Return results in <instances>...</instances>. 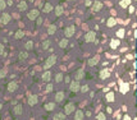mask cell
Wrapping results in <instances>:
<instances>
[{
    "instance_id": "1",
    "label": "cell",
    "mask_w": 137,
    "mask_h": 120,
    "mask_svg": "<svg viewBox=\"0 0 137 120\" xmlns=\"http://www.w3.org/2000/svg\"><path fill=\"white\" fill-rule=\"evenodd\" d=\"M55 61H56V56H55V55L49 56V58L46 59V61L44 63V68H45V69H49L50 66H53V65L55 64Z\"/></svg>"
},
{
    "instance_id": "2",
    "label": "cell",
    "mask_w": 137,
    "mask_h": 120,
    "mask_svg": "<svg viewBox=\"0 0 137 120\" xmlns=\"http://www.w3.org/2000/svg\"><path fill=\"white\" fill-rule=\"evenodd\" d=\"M39 14H40V12L37 10V9H32V10H29V12H28L27 17H28V19L33 20V19H36V18H39Z\"/></svg>"
},
{
    "instance_id": "3",
    "label": "cell",
    "mask_w": 137,
    "mask_h": 120,
    "mask_svg": "<svg viewBox=\"0 0 137 120\" xmlns=\"http://www.w3.org/2000/svg\"><path fill=\"white\" fill-rule=\"evenodd\" d=\"M95 39H96V33H95L94 31H88V32L85 35V40H86L87 42H92Z\"/></svg>"
},
{
    "instance_id": "4",
    "label": "cell",
    "mask_w": 137,
    "mask_h": 120,
    "mask_svg": "<svg viewBox=\"0 0 137 120\" xmlns=\"http://www.w3.org/2000/svg\"><path fill=\"white\" fill-rule=\"evenodd\" d=\"M69 88H71V91H72V92H78V91H80V88H81L80 82H78V80H73L72 83H71V86H69Z\"/></svg>"
},
{
    "instance_id": "5",
    "label": "cell",
    "mask_w": 137,
    "mask_h": 120,
    "mask_svg": "<svg viewBox=\"0 0 137 120\" xmlns=\"http://www.w3.org/2000/svg\"><path fill=\"white\" fill-rule=\"evenodd\" d=\"M73 110H74V105L72 102H69V103H67L65 106H64V114L65 115H69V114H72V112H73Z\"/></svg>"
},
{
    "instance_id": "6",
    "label": "cell",
    "mask_w": 137,
    "mask_h": 120,
    "mask_svg": "<svg viewBox=\"0 0 137 120\" xmlns=\"http://www.w3.org/2000/svg\"><path fill=\"white\" fill-rule=\"evenodd\" d=\"M0 18H1V23L3 24H8L9 22H10V16H9V13H3L1 16H0Z\"/></svg>"
},
{
    "instance_id": "7",
    "label": "cell",
    "mask_w": 137,
    "mask_h": 120,
    "mask_svg": "<svg viewBox=\"0 0 137 120\" xmlns=\"http://www.w3.org/2000/svg\"><path fill=\"white\" fill-rule=\"evenodd\" d=\"M74 27L73 26H69V27H67L65 29H64V33H65V37H72L73 35H74Z\"/></svg>"
},
{
    "instance_id": "8",
    "label": "cell",
    "mask_w": 137,
    "mask_h": 120,
    "mask_svg": "<svg viewBox=\"0 0 137 120\" xmlns=\"http://www.w3.org/2000/svg\"><path fill=\"white\" fill-rule=\"evenodd\" d=\"M83 77H85V72H83V69H78L74 73V79L76 80H81Z\"/></svg>"
},
{
    "instance_id": "9",
    "label": "cell",
    "mask_w": 137,
    "mask_h": 120,
    "mask_svg": "<svg viewBox=\"0 0 137 120\" xmlns=\"http://www.w3.org/2000/svg\"><path fill=\"white\" fill-rule=\"evenodd\" d=\"M18 88V84H17V82H14V80H12V82H9L8 83V91H16V89Z\"/></svg>"
},
{
    "instance_id": "10",
    "label": "cell",
    "mask_w": 137,
    "mask_h": 120,
    "mask_svg": "<svg viewBox=\"0 0 137 120\" xmlns=\"http://www.w3.org/2000/svg\"><path fill=\"white\" fill-rule=\"evenodd\" d=\"M63 99H64V92L63 91H59V92L55 93V101L56 102H62Z\"/></svg>"
},
{
    "instance_id": "11",
    "label": "cell",
    "mask_w": 137,
    "mask_h": 120,
    "mask_svg": "<svg viewBox=\"0 0 137 120\" xmlns=\"http://www.w3.org/2000/svg\"><path fill=\"white\" fill-rule=\"evenodd\" d=\"M128 91H129L128 83H123V82H120V92L122 93H127Z\"/></svg>"
},
{
    "instance_id": "12",
    "label": "cell",
    "mask_w": 137,
    "mask_h": 120,
    "mask_svg": "<svg viewBox=\"0 0 137 120\" xmlns=\"http://www.w3.org/2000/svg\"><path fill=\"white\" fill-rule=\"evenodd\" d=\"M37 103V96L36 95H32L28 97V105H31V106H33V105Z\"/></svg>"
},
{
    "instance_id": "13",
    "label": "cell",
    "mask_w": 137,
    "mask_h": 120,
    "mask_svg": "<svg viewBox=\"0 0 137 120\" xmlns=\"http://www.w3.org/2000/svg\"><path fill=\"white\" fill-rule=\"evenodd\" d=\"M103 8V4H101V1H99V0H96V1L94 3V5H92V9L95 10V12H99Z\"/></svg>"
},
{
    "instance_id": "14",
    "label": "cell",
    "mask_w": 137,
    "mask_h": 120,
    "mask_svg": "<svg viewBox=\"0 0 137 120\" xmlns=\"http://www.w3.org/2000/svg\"><path fill=\"white\" fill-rule=\"evenodd\" d=\"M53 120H65V114H63V112H56L54 115V118H53Z\"/></svg>"
},
{
    "instance_id": "15",
    "label": "cell",
    "mask_w": 137,
    "mask_h": 120,
    "mask_svg": "<svg viewBox=\"0 0 137 120\" xmlns=\"http://www.w3.org/2000/svg\"><path fill=\"white\" fill-rule=\"evenodd\" d=\"M41 78H42V80H44V82H49V80H50V78H51V73H50L49 70H46V72H45V73L42 74V77H41Z\"/></svg>"
},
{
    "instance_id": "16",
    "label": "cell",
    "mask_w": 137,
    "mask_h": 120,
    "mask_svg": "<svg viewBox=\"0 0 137 120\" xmlns=\"http://www.w3.org/2000/svg\"><path fill=\"white\" fill-rule=\"evenodd\" d=\"M13 111L16 115H21L22 111H23V107H22V105H16V107L13 109Z\"/></svg>"
},
{
    "instance_id": "17",
    "label": "cell",
    "mask_w": 137,
    "mask_h": 120,
    "mask_svg": "<svg viewBox=\"0 0 137 120\" xmlns=\"http://www.w3.org/2000/svg\"><path fill=\"white\" fill-rule=\"evenodd\" d=\"M83 119V111L82 110H77L74 114V120H82Z\"/></svg>"
},
{
    "instance_id": "18",
    "label": "cell",
    "mask_w": 137,
    "mask_h": 120,
    "mask_svg": "<svg viewBox=\"0 0 137 120\" xmlns=\"http://www.w3.org/2000/svg\"><path fill=\"white\" fill-rule=\"evenodd\" d=\"M53 9H54V8H53V5L50 3H46L44 5V13H50Z\"/></svg>"
},
{
    "instance_id": "19",
    "label": "cell",
    "mask_w": 137,
    "mask_h": 120,
    "mask_svg": "<svg viewBox=\"0 0 137 120\" xmlns=\"http://www.w3.org/2000/svg\"><path fill=\"white\" fill-rule=\"evenodd\" d=\"M97 63H99V56L91 58V59L88 60V65H90V66H94V65H96Z\"/></svg>"
},
{
    "instance_id": "20",
    "label": "cell",
    "mask_w": 137,
    "mask_h": 120,
    "mask_svg": "<svg viewBox=\"0 0 137 120\" xmlns=\"http://www.w3.org/2000/svg\"><path fill=\"white\" fill-rule=\"evenodd\" d=\"M109 76H110V73H109V70H108V69H103V70L100 72V78H103V79L108 78Z\"/></svg>"
},
{
    "instance_id": "21",
    "label": "cell",
    "mask_w": 137,
    "mask_h": 120,
    "mask_svg": "<svg viewBox=\"0 0 137 120\" xmlns=\"http://www.w3.org/2000/svg\"><path fill=\"white\" fill-rule=\"evenodd\" d=\"M106 24H108L109 27H114V26L117 24V19L113 18V17H110V18L108 19V22H106Z\"/></svg>"
},
{
    "instance_id": "22",
    "label": "cell",
    "mask_w": 137,
    "mask_h": 120,
    "mask_svg": "<svg viewBox=\"0 0 137 120\" xmlns=\"http://www.w3.org/2000/svg\"><path fill=\"white\" fill-rule=\"evenodd\" d=\"M54 109H55V103L54 102H49V103L45 105V110H48V111H53Z\"/></svg>"
},
{
    "instance_id": "23",
    "label": "cell",
    "mask_w": 137,
    "mask_h": 120,
    "mask_svg": "<svg viewBox=\"0 0 137 120\" xmlns=\"http://www.w3.org/2000/svg\"><path fill=\"white\" fill-rule=\"evenodd\" d=\"M119 43H120L119 40H111V42H110V47H111V49H117V47L119 46Z\"/></svg>"
},
{
    "instance_id": "24",
    "label": "cell",
    "mask_w": 137,
    "mask_h": 120,
    "mask_svg": "<svg viewBox=\"0 0 137 120\" xmlns=\"http://www.w3.org/2000/svg\"><path fill=\"white\" fill-rule=\"evenodd\" d=\"M50 45H51V41H50V40H45V41H42V50H48Z\"/></svg>"
},
{
    "instance_id": "25",
    "label": "cell",
    "mask_w": 137,
    "mask_h": 120,
    "mask_svg": "<svg viewBox=\"0 0 137 120\" xmlns=\"http://www.w3.org/2000/svg\"><path fill=\"white\" fill-rule=\"evenodd\" d=\"M55 14L56 16H62L63 14V6L62 5H56L55 6Z\"/></svg>"
},
{
    "instance_id": "26",
    "label": "cell",
    "mask_w": 137,
    "mask_h": 120,
    "mask_svg": "<svg viewBox=\"0 0 137 120\" xmlns=\"http://www.w3.org/2000/svg\"><path fill=\"white\" fill-rule=\"evenodd\" d=\"M55 31H56V26H55V24H51V26H49V28H48V33H49V35L55 33Z\"/></svg>"
},
{
    "instance_id": "27",
    "label": "cell",
    "mask_w": 137,
    "mask_h": 120,
    "mask_svg": "<svg viewBox=\"0 0 137 120\" xmlns=\"http://www.w3.org/2000/svg\"><path fill=\"white\" fill-rule=\"evenodd\" d=\"M18 58H19L21 60L27 59V58H28V52H27V51H21V52H19V55H18Z\"/></svg>"
},
{
    "instance_id": "28",
    "label": "cell",
    "mask_w": 137,
    "mask_h": 120,
    "mask_svg": "<svg viewBox=\"0 0 137 120\" xmlns=\"http://www.w3.org/2000/svg\"><path fill=\"white\" fill-rule=\"evenodd\" d=\"M131 4V0H120V6L122 8H127Z\"/></svg>"
},
{
    "instance_id": "29",
    "label": "cell",
    "mask_w": 137,
    "mask_h": 120,
    "mask_svg": "<svg viewBox=\"0 0 137 120\" xmlns=\"http://www.w3.org/2000/svg\"><path fill=\"white\" fill-rule=\"evenodd\" d=\"M114 93L113 92H108V95H106V101H109V102H113L114 101Z\"/></svg>"
},
{
    "instance_id": "30",
    "label": "cell",
    "mask_w": 137,
    "mask_h": 120,
    "mask_svg": "<svg viewBox=\"0 0 137 120\" xmlns=\"http://www.w3.org/2000/svg\"><path fill=\"white\" fill-rule=\"evenodd\" d=\"M18 8H19V10H26L27 9V3L26 1H21L18 4Z\"/></svg>"
},
{
    "instance_id": "31",
    "label": "cell",
    "mask_w": 137,
    "mask_h": 120,
    "mask_svg": "<svg viewBox=\"0 0 137 120\" xmlns=\"http://www.w3.org/2000/svg\"><path fill=\"white\" fill-rule=\"evenodd\" d=\"M67 45H68V40H67V39H63V40H60V42H59V46L62 47V49L67 47Z\"/></svg>"
},
{
    "instance_id": "32",
    "label": "cell",
    "mask_w": 137,
    "mask_h": 120,
    "mask_svg": "<svg viewBox=\"0 0 137 120\" xmlns=\"http://www.w3.org/2000/svg\"><path fill=\"white\" fill-rule=\"evenodd\" d=\"M23 35H25V32L22 31V29H18L14 36H16V39H22V37H23Z\"/></svg>"
},
{
    "instance_id": "33",
    "label": "cell",
    "mask_w": 137,
    "mask_h": 120,
    "mask_svg": "<svg viewBox=\"0 0 137 120\" xmlns=\"http://www.w3.org/2000/svg\"><path fill=\"white\" fill-rule=\"evenodd\" d=\"M96 120H106V116L104 112H99L97 116H96Z\"/></svg>"
},
{
    "instance_id": "34",
    "label": "cell",
    "mask_w": 137,
    "mask_h": 120,
    "mask_svg": "<svg viewBox=\"0 0 137 120\" xmlns=\"http://www.w3.org/2000/svg\"><path fill=\"white\" fill-rule=\"evenodd\" d=\"M117 36L119 37V39H122V37L124 36V28H119L118 32H117Z\"/></svg>"
},
{
    "instance_id": "35",
    "label": "cell",
    "mask_w": 137,
    "mask_h": 120,
    "mask_svg": "<svg viewBox=\"0 0 137 120\" xmlns=\"http://www.w3.org/2000/svg\"><path fill=\"white\" fill-rule=\"evenodd\" d=\"M62 80H63V74L62 73H58L56 76H55V82H58V83H59V82H62Z\"/></svg>"
},
{
    "instance_id": "36",
    "label": "cell",
    "mask_w": 137,
    "mask_h": 120,
    "mask_svg": "<svg viewBox=\"0 0 137 120\" xmlns=\"http://www.w3.org/2000/svg\"><path fill=\"white\" fill-rule=\"evenodd\" d=\"M32 46H33V42L32 41H27L26 42V50H31Z\"/></svg>"
},
{
    "instance_id": "37",
    "label": "cell",
    "mask_w": 137,
    "mask_h": 120,
    "mask_svg": "<svg viewBox=\"0 0 137 120\" xmlns=\"http://www.w3.org/2000/svg\"><path fill=\"white\" fill-rule=\"evenodd\" d=\"M5 6H6V1L5 0H0V10L5 9Z\"/></svg>"
},
{
    "instance_id": "38",
    "label": "cell",
    "mask_w": 137,
    "mask_h": 120,
    "mask_svg": "<svg viewBox=\"0 0 137 120\" xmlns=\"http://www.w3.org/2000/svg\"><path fill=\"white\" fill-rule=\"evenodd\" d=\"M5 76H6V70H5V69L0 70V78H4Z\"/></svg>"
},
{
    "instance_id": "39",
    "label": "cell",
    "mask_w": 137,
    "mask_h": 120,
    "mask_svg": "<svg viewBox=\"0 0 137 120\" xmlns=\"http://www.w3.org/2000/svg\"><path fill=\"white\" fill-rule=\"evenodd\" d=\"M80 89H82V92H87V91H88V86H87V84H85V86H82Z\"/></svg>"
},
{
    "instance_id": "40",
    "label": "cell",
    "mask_w": 137,
    "mask_h": 120,
    "mask_svg": "<svg viewBox=\"0 0 137 120\" xmlns=\"http://www.w3.org/2000/svg\"><path fill=\"white\" fill-rule=\"evenodd\" d=\"M51 91H53V84L49 83V84L46 86V92H51Z\"/></svg>"
},
{
    "instance_id": "41",
    "label": "cell",
    "mask_w": 137,
    "mask_h": 120,
    "mask_svg": "<svg viewBox=\"0 0 137 120\" xmlns=\"http://www.w3.org/2000/svg\"><path fill=\"white\" fill-rule=\"evenodd\" d=\"M37 19V26H41V23H42V19L41 18H36Z\"/></svg>"
},
{
    "instance_id": "42",
    "label": "cell",
    "mask_w": 137,
    "mask_h": 120,
    "mask_svg": "<svg viewBox=\"0 0 137 120\" xmlns=\"http://www.w3.org/2000/svg\"><path fill=\"white\" fill-rule=\"evenodd\" d=\"M85 4H86V5H91V4H92V1H91V0H86Z\"/></svg>"
},
{
    "instance_id": "43",
    "label": "cell",
    "mask_w": 137,
    "mask_h": 120,
    "mask_svg": "<svg viewBox=\"0 0 137 120\" xmlns=\"http://www.w3.org/2000/svg\"><path fill=\"white\" fill-rule=\"evenodd\" d=\"M3 50H4V45H1V43H0V54L3 52Z\"/></svg>"
},
{
    "instance_id": "44",
    "label": "cell",
    "mask_w": 137,
    "mask_h": 120,
    "mask_svg": "<svg viewBox=\"0 0 137 120\" xmlns=\"http://www.w3.org/2000/svg\"><path fill=\"white\" fill-rule=\"evenodd\" d=\"M133 10H135L133 6H129V13H133Z\"/></svg>"
},
{
    "instance_id": "45",
    "label": "cell",
    "mask_w": 137,
    "mask_h": 120,
    "mask_svg": "<svg viewBox=\"0 0 137 120\" xmlns=\"http://www.w3.org/2000/svg\"><path fill=\"white\" fill-rule=\"evenodd\" d=\"M123 120H131V118H129V116H128V115H126V116H124V118H123Z\"/></svg>"
},
{
    "instance_id": "46",
    "label": "cell",
    "mask_w": 137,
    "mask_h": 120,
    "mask_svg": "<svg viewBox=\"0 0 137 120\" xmlns=\"http://www.w3.org/2000/svg\"><path fill=\"white\" fill-rule=\"evenodd\" d=\"M106 111H108V112H109V114H111V112H113V110H111L110 107H108V109H106Z\"/></svg>"
},
{
    "instance_id": "47",
    "label": "cell",
    "mask_w": 137,
    "mask_h": 120,
    "mask_svg": "<svg viewBox=\"0 0 137 120\" xmlns=\"http://www.w3.org/2000/svg\"><path fill=\"white\" fill-rule=\"evenodd\" d=\"M135 120H137V119H136V118H135Z\"/></svg>"
}]
</instances>
